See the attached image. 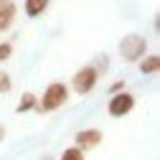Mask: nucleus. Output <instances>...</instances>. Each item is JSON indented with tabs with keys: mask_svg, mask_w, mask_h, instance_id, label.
Returning <instances> with one entry per match:
<instances>
[{
	"mask_svg": "<svg viewBox=\"0 0 160 160\" xmlns=\"http://www.w3.org/2000/svg\"><path fill=\"white\" fill-rule=\"evenodd\" d=\"M125 89V82H122V79H117V82L109 87V94H117V92H122Z\"/></svg>",
	"mask_w": 160,
	"mask_h": 160,
	"instance_id": "nucleus-13",
	"label": "nucleus"
},
{
	"mask_svg": "<svg viewBox=\"0 0 160 160\" xmlns=\"http://www.w3.org/2000/svg\"><path fill=\"white\" fill-rule=\"evenodd\" d=\"M10 56H13V43L10 41H0V64L8 61Z\"/></svg>",
	"mask_w": 160,
	"mask_h": 160,
	"instance_id": "nucleus-12",
	"label": "nucleus"
},
{
	"mask_svg": "<svg viewBox=\"0 0 160 160\" xmlns=\"http://www.w3.org/2000/svg\"><path fill=\"white\" fill-rule=\"evenodd\" d=\"M117 51H119V56H122L125 61H140V58L148 53V41H145V36H140V33H127L122 41H119Z\"/></svg>",
	"mask_w": 160,
	"mask_h": 160,
	"instance_id": "nucleus-3",
	"label": "nucleus"
},
{
	"mask_svg": "<svg viewBox=\"0 0 160 160\" xmlns=\"http://www.w3.org/2000/svg\"><path fill=\"white\" fill-rule=\"evenodd\" d=\"M15 15H18V5L13 0H0V33L15 26Z\"/></svg>",
	"mask_w": 160,
	"mask_h": 160,
	"instance_id": "nucleus-6",
	"label": "nucleus"
},
{
	"mask_svg": "<svg viewBox=\"0 0 160 160\" xmlns=\"http://www.w3.org/2000/svg\"><path fill=\"white\" fill-rule=\"evenodd\" d=\"M48 3H51V0H26L23 10H26L28 18H38V15H43L48 10Z\"/></svg>",
	"mask_w": 160,
	"mask_h": 160,
	"instance_id": "nucleus-8",
	"label": "nucleus"
},
{
	"mask_svg": "<svg viewBox=\"0 0 160 160\" xmlns=\"http://www.w3.org/2000/svg\"><path fill=\"white\" fill-rule=\"evenodd\" d=\"M36 104H38V97H36L33 92H23L21 99H18V104H15V112H18V114H23V112H33Z\"/></svg>",
	"mask_w": 160,
	"mask_h": 160,
	"instance_id": "nucleus-9",
	"label": "nucleus"
},
{
	"mask_svg": "<svg viewBox=\"0 0 160 160\" xmlns=\"http://www.w3.org/2000/svg\"><path fill=\"white\" fill-rule=\"evenodd\" d=\"M13 89V79L8 71H0V94H8Z\"/></svg>",
	"mask_w": 160,
	"mask_h": 160,
	"instance_id": "nucleus-11",
	"label": "nucleus"
},
{
	"mask_svg": "<svg viewBox=\"0 0 160 160\" xmlns=\"http://www.w3.org/2000/svg\"><path fill=\"white\" fill-rule=\"evenodd\" d=\"M99 76H102V74L94 69V64H87V66H82V69H76V74L71 76V89H69V92H74V94H79V97L92 94V92L97 89Z\"/></svg>",
	"mask_w": 160,
	"mask_h": 160,
	"instance_id": "nucleus-2",
	"label": "nucleus"
},
{
	"mask_svg": "<svg viewBox=\"0 0 160 160\" xmlns=\"http://www.w3.org/2000/svg\"><path fill=\"white\" fill-rule=\"evenodd\" d=\"M5 135H8L5 132V125H0V142H5Z\"/></svg>",
	"mask_w": 160,
	"mask_h": 160,
	"instance_id": "nucleus-14",
	"label": "nucleus"
},
{
	"mask_svg": "<svg viewBox=\"0 0 160 160\" xmlns=\"http://www.w3.org/2000/svg\"><path fill=\"white\" fill-rule=\"evenodd\" d=\"M69 87L64 82H53L43 89V94L38 97V104H36V112H41V114H48V112H56V109H61L66 102H69Z\"/></svg>",
	"mask_w": 160,
	"mask_h": 160,
	"instance_id": "nucleus-1",
	"label": "nucleus"
},
{
	"mask_svg": "<svg viewBox=\"0 0 160 160\" xmlns=\"http://www.w3.org/2000/svg\"><path fill=\"white\" fill-rule=\"evenodd\" d=\"M132 109H135V97L127 89L117 92V94H109V102H107L109 117H127Z\"/></svg>",
	"mask_w": 160,
	"mask_h": 160,
	"instance_id": "nucleus-4",
	"label": "nucleus"
},
{
	"mask_svg": "<svg viewBox=\"0 0 160 160\" xmlns=\"http://www.w3.org/2000/svg\"><path fill=\"white\" fill-rule=\"evenodd\" d=\"M58 160H87V155H84V150H79L74 145V148H66L61 155H58Z\"/></svg>",
	"mask_w": 160,
	"mask_h": 160,
	"instance_id": "nucleus-10",
	"label": "nucleus"
},
{
	"mask_svg": "<svg viewBox=\"0 0 160 160\" xmlns=\"http://www.w3.org/2000/svg\"><path fill=\"white\" fill-rule=\"evenodd\" d=\"M102 140H104V135H102V130H97V127L79 130V132L74 135V142H76V148H79V150H84V152H89V150L99 148V145H102Z\"/></svg>",
	"mask_w": 160,
	"mask_h": 160,
	"instance_id": "nucleus-5",
	"label": "nucleus"
},
{
	"mask_svg": "<svg viewBox=\"0 0 160 160\" xmlns=\"http://www.w3.org/2000/svg\"><path fill=\"white\" fill-rule=\"evenodd\" d=\"M137 66H140V74L152 76V74L160 71V56H158V53H148V56H142V58L137 61Z\"/></svg>",
	"mask_w": 160,
	"mask_h": 160,
	"instance_id": "nucleus-7",
	"label": "nucleus"
}]
</instances>
